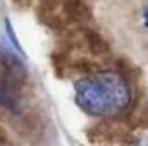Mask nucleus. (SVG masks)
<instances>
[{
	"label": "nucleus",
	"mask_w": 148,
	"mask_h": 146,
	"mask_svg": "<svg viewBox=\"0 0 148 146\" xmlns=\"http://www.w3.org/2000/svg\"><path fill=\"white\" fill-rule=\"evenodd\" d=\"M19 84L12 81L9 76L0 71V107L12 113L21 112V96H19Z\"/></svg>",
	"instance_id": "20e7f679"
},
{
	"label": "nucleus",
	"mask_w": 148,
	"mask_h": 146,
	"mask_svg": "<svg viewBox=\"0 0 148 146\" xmlns=\"http://www.w3.org/2000/svg\"><path fill=\"white\" fill-rule=\"evenodd\" d=\"M3 143H9V138H7V134H5L3 127L0 126V145H3Z\"/></svg>",
	"instance_id": "6e6552de"
},
{
	"label": "nucleus",
	"mask_w": 148,
	"mask_h": 146,
	"mask_svg": "<svg viewBox=\"0 0 148 146\" xmlns=\"http://www.w3.org/2000/svg\"><path fill=\"white\" fill-rule=\"evenodd\" d=\"M60 7L66 21L71 24H86L93 17L86 0H60Z\"/></svg>",
	"instance_id": "39448f33"
},
{
	"label": "nucleus",
	"mask_w": 148,
	"mask_h": 146,
	"mask_svg": "<svg viewBox=\"0 0 148 146\" xmlns=\"http://www.w3.org/2000/svg\"><path fill=\"white\" fill-rule=\"evenodd\" d=\"M83 40H84L86 48H88L91 53H95V55H105V53H109V50H110L109 43L103 40V36H102L100 33H97L95 29L84 28V29H83Z\"/></svg>",
	"instance_id": "423d86ee"
},
{
	"label": "nucleus",
	"mask_w": 148,
	"mask_h": 146,
	"mask_svg": "<svg viewBox=\"0 0 148 146\" xmlns=\"http://www.w3.org/2000/svg\"><path fill=\"white\" fill-rule=\"evenodd\" d=\"M36 16L40 23L50 29L62 31L67 26V21L62 14L60 0H40L36 9Z\"/></svg>",
	"instance_id": "7ed1b4c3"
},
{
	"label": "nucleus",
	"mask_w": 148,
	"mask_h": 146,
	"mask_svg": "<svg viewBox=\"0 0 148 146\" xmlns=\"http://www.w3.org/2000/svg\"><path fill=\"white\" fill-rule=\"evenodd\" d=\"M143 24L148 28V5H147V9L143 10Z\"/></svg>",
	"instance_id": "1a4fd4ad"
},
{
	"label": "nucleus",
	"mask_w": 148,
	"mask_h": 146,
	"mask_svg": "<svg viewBox=\"0 0 148 146\" xmlns=\"http://www.w3.org/2000/svg\"><path fill=\"white\" fill-rule=\"evenodd\" d=\"M74 102L90 117L115 119L129 110L133 93L127 79L121 72L98 71L74 83Z\"/></svg>",
	"instance_id": "f257e3e1"
},
{
	"label": "nucleus",
	"mask_w": 148,
	"mask_h": 146,
	"mask_svg": "<svg viewBox=\"0 0 148 146\" xmlns=\"http://www.w3.org/2000/svg\"><path fill=\"white\" fill-rule=\"evenodd\" d=\"M0 71L9 76L12 81H16L19 86H23L28 79V67L24 60L21 59L19 52L5 43L0 41Z\"/></svg>",
	"instance_id": "f03ea898"
},
{
	"label": "nucleus",
	"mask_w": 148,
	"mask_h": 146,
	"mask_svg": "<svg viewBox=\"0 0 148 146\" xmlns=\"http://www.w3.org/2000/svg\"><path fill=\"white\" fill-rule=\"evenodd\" d=\"M5 33L9 35V40H10V43H12V46L19 52V53H23V48H21V43H19V40L16 36V31H14V28H12V23H10V19H5Z\"/></svg>",
	"instance_id": "0eeeda50"
}]
</instances>
